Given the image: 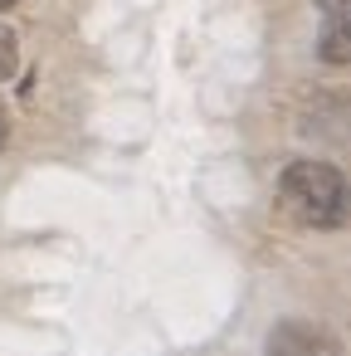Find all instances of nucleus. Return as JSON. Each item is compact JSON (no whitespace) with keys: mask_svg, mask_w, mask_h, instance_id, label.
Returning <instances> with one entry per match:
<instances>
[{"mask_svg":"<svg viewBox=\"0 0 351 356\" xmlns=\"http://www.w3.org/2000/svg\"><path fill=\"white\" fill-rule=\"evenodd\" d=\"M0 147H6V118H0Z\"/></svg>","mask_w":351,"mask_h":356,"instance_id":"nucleus-7","label":"nucleus"},{"mask_svg":"<svg viewBox=\"0 0 351 356\" xmlns=\"http://www.w3.org/2000/svg\"><path fill=\"white\" fill-rule=\"evenodd\" d=\"M283 200L312 229H341L346 225V176L332 161H293L283 171Z\"/></svg>","mask_w":351,"mask_h":356,"instance_id":"nucleus-1","label":"nucleus"},{"mask_svg":"<svg viewBox=\"0 0 351 356\" xmlns=\"http://www.w3.org/2000/svg\"><path fill=\"white\" fill-rule=\"evenodd\" d=\"M10 6H20V0H0V10H10Z\"/></svg>","mask_w":351,"mask_h":356,"instance_id":"nucleus-6","label":"nucleus"},{"mask_svg":"<svg viewBox=\"0 0 351 356\" xmlns=\"http://www.w3.org/2000/svg\"><path fill=\"white\" fill-rule=\"evenodd\" d=\"M15 69H20V40H15L10 25H0V83H6Z\"/></svg>","mask_w":351,"mask_h":356,"instance_id":"nucleus-4","label":"nucleus"},{"mask_svg":"<svg viewBox=\"0 0 351 356\" xmlns=\"http://www.w3.org/2000/svg\"><path fill=\"white\" fill-rule=\"evenodd\" d=\"M317 54H322L327 64H346V59H351V15H322Z\"/></svg>","mask_w":351,"mask_h":356,"instance_id":"nucleus-3","label":"nucleus"},{"mask_svg":"<svg viewBox=\"0 0 351 356\" xmlns=\"http://www.w3.org/2000/svg\"><path fill=\"white\" fill-rule=\"evenodd\" d=\"M263 356H341V346H336V337H332L327 327L288 317V322H278V327L268 332Z\"/></svg>","mask_w":351,"mask_h":356,"instance_id":"nucleus-2","label":"nucleus"},{"mask_svg":"<svg viewBox=\"0 0 351 356\" xmlns=\"http://www.w3.org/2000/svg\"><path fill=\"white\" fill-rule=\"evenodd\" d=\"M322 15H351V0H317Z\"/></svg>","mask_w":351,"mask_h":356,"instance_id":"nucleus-5","label":"nucleus"}]
</instances>
